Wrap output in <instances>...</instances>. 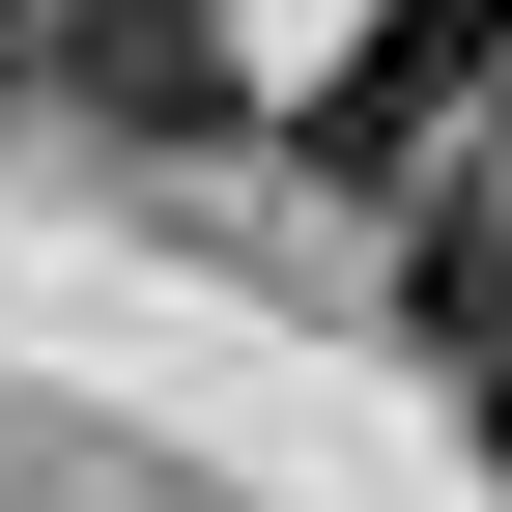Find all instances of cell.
Listing matches in <instances>:
<instances>
[{"mask_svg":"<svg viewBox=\"0 0 512 512\" xmlns=\"http://www.w3.org/2000/svg\"><path fill=\"white\" fill-rule=\"evenodd\" d=\"M484 86H512V0H370V29L313 57V171H342V200H427Z\"/></svg>","mask_w":512,"mask_h":512,"instance_id":"6da1fadb","label":"cell"},{"mask_svg":"<svg viewBox=\"0 0 512 512\" xmlns=\"http://www.w3.org/2000/svg\"><path fill=\"white\" fill-rule=\"evenodd\" d=\"M29 86L86 114V143H228V29H200V0H57Z\"/></svg>","mask_w":512,"mask_h":512,"instance_id":"7a4b0ae2","label":"cell"},{"mask_svg":"<svg viewBox=\"0 0 512 512\" xmlns=\"http://www.w3.org/2000/svg\"><path fill=\"white\" fill-rule=\"evenodd\" d=\"M456 427H484V484H512V342H484V370H456Z\"/></svg>","mask_w":512,"mask_h":512,"instance_id":"3957f363","label":"cell"}]
</instances>
